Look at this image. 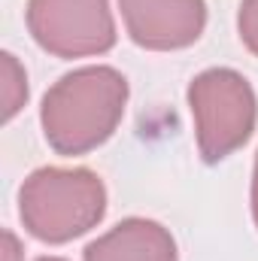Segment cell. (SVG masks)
Listing matches in <instances>:
<instances>
[{
    "label": "cell",
    "mask_w": 258,
    "mask_h": 261,
    "mask_svg": "<svg viewBox=\"0 0 258 261\" xmlns=\"http://www.w3.org/2000/svg\"><path fill=\"white\" fill-rule=\"evenodd\" d=\"M237 31H240L243 46L258 58V0H243V3H240Z\"/></svg>",
    "instance_id": "obj_8"
},
{
    "label": "cell",
    "mask_w": 258,
    "mask_h": 261,
    "mask_svg": "<svg viewBox=\"0 0 258 261\" xmlns=\"http://www.w3.org/2000/svg\"><path fill=\"white\" fill-rule=\"evenodd\" d=\"M189 110L197 149L207 164L234 155L255 130V91L243 73L228 67H213L194 76L189 85Z\"/></svg>",
    "instance_id": "obj_3"
},
{
    "label": "cell",
    "mask_w": 258,
    "mask_h": 261,
    "mask_svg": "<svg viewBox=\"0 0 258 261\" xmlns=\"http://www.w3.org/2000/svg\"><path fill=\"white\" fill-rule=\"evenodd\" d=\"M28 31L55 58L104 55L116 46L110 0H28Z\"/></svg>",
    "instance_id": "obj_4"
},
{
    "label": "cell",
    "mask_w": 258,
    "mask_h": 261,
    "mask_svg": "<svg viewBox=\"0 0 258 261\" xmlns=\"http://www.w3.org/2000/svg\"><path fill=\"white\" fill-rule=\"evenodd\" d=\"M125 31L140 49L176 52L200 40L207 28L203 0H119Z\"/></svg>",
    "instance_id": "obj_5"
},
{
    "label": "cell",
    "mask_w": 258,
    "mask_h": 261,
    "mask_svg": "<svg viewBox=\"0 0 258 261\" xmlns=\"http://www.w3.org/2000/svg\"><path fill=\"white\" fill-rule=\"evenodd\" d=\"M18 213L37 240L67 243L104 219L107 189L100 176L85 167H40L18 192Z\"/></svg>",
    "instance_id": "obj_2"
},
{
    "label": "cell",
    "mask_w": 258,
    "mask_h": 261,
    "mask_svg": "<svg viewBox=\"0 0 258 261\" xmlns=\"http://www.w3.org/2000/svg\"><path fill=\"white\" fill-rule=\"evenodd\" d=\"M85 261H176V240L161 222L125 219L85 246Z\"/></svg>",
    "instance_id": "obj_6"
},
{
    "label": "cell",
    "mask_w": 258,
    "mask_h": 261,
    "mask_svg": "<svg viewBox=\"0 0 258 261\" xmlns=\"http://www.w3.org/2000/svg\"><path fill=\"white\" fill-rule=\"evenodd\" d=\"M125 107L128 79L116 67H79L46 91L40 125L58 155H85L116 134Z\"/></svg>",
    "instance_id": "obj_1"
},
{
    "label": "cell",
    "mask_w": 258,
    "mask_h": 261,
    "mask_svg": "<svg viewBox=\"0 0 258 261\" xmlns=\"http://www.w3.org/2000/svg\"><path fill=\"white\" fill-rule=\"evenodd\" d=\"M0 100H3V122H12L28 103V76L12 52L0 55Z\"/></svg>",
    "instance_id": "obj_7"
},
{
    "label": "cell",
    "mask_w": 258,
    "mask_h": 261,
    "mask_svg": "<svg viewBox=\"0 0 258 261\" xmlns=\"http://www.w3.org/2000/svg\"><path fill=\"white\" fill-rule=\"evenodd\" d=\"M3 240H6L3 261H24V252H21V246H18V237H15L12 231H6V234H3Z\"/></svg>",
    "instance_id": "obj_9"
},
{
    "label": "cell",
    "mask_w": 258,
    "mask_h": 261,
    "mask_svg": "<svg viewBox=\"0 0 258 261\" xmlns=\"http://www.w3.org/2000/svg\"><path fill=\"white\" fill-rule=\"evenodd\" d=\"M252 219L258 228V155H255V173H252Z\"/></svg>",
    "instance_id": "obj_10"
},
{
    "label": "cell",
    "mask_w": 258,
    "mask_h": 261,
    "mask_svg": "<svg viewBox=\"0 0 258 261\" xmlns=\"http://www.w3.org/2000/svg\"><path fill=\"white\" fill-rule=\"evenodd\" d=\"M34 261H67V258H58V255H40V258H34Z\"/></svg>",
    "instance_id": "obj_11"
}]
</instances>
